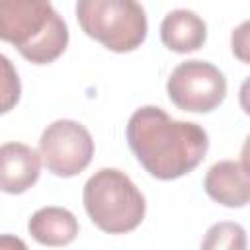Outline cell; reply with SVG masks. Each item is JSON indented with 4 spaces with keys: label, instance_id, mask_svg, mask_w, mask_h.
Returning <instances> with one entry per match:
<instances>
[{
    "label": "cell",
    "instance_id": "ba28073f",
    "mask_svg": "<svg viewBox=\"0 0 250 250\" xmlns=\"http://www.w3.org/2000/svg\"><path fill=\"white\" fill-rule=\"evenodd\" d=\"M41 174V156L23 143H6L0 146V191L23 193Z\"/></svg>",
    "mask_w": 250,
    "mask_h": 250
},
{
    "label": "cell",
    "instance_id": "7c38bea8",
    "mask_svg": "<svg viewBox=\"0 0 250 250\" xmlns=\"http://www.w3.org/2000/svg\"><path fill=\"white\" fill-rule=\"evenodd\" d=\"M21 84L14 62L0 53V115L8 113L20 102Z\"/></svg>",
    "mask_w": 250,
    "mask_h": 250
},
{
    "label": "cell",
    "instance_id": "52a82bcc",
    "mask_svg": "<svg viewBox=\"0 0 250 250\" xmlns=\"http://www.w3.org/2000/svg\"><path fill=\"white\" fill-rule=\"evenodd\" d=\"M207 195L225 207H244L250 199V178L244 162H215L203 180Z\"/></svg>",
    "mask_w": 250,
    "mask_h": 250
},
{
    "label": "cell",
    "instance_id": "8992f818",
    "mask_svg": "<svg viewBox=\"0 0 250 250\" xmlns=\"http://www.w3.org/2000/svg\"><path fill=\"white\" fill-rule=\"evenodd\" d=\"M39 156L47 170L61 178L80 174L94 156L90 131L72 119H57L41 133Z\"/></svg>",
    "mask_w": 250,
    "mask_h": 250
},
{
    "label": "cell",
    "instance_id": "30bf717a",
    "mask_svg": "<svg viewBox=\"0 0 250 250\" xmlns=\"http://www.w3.org/2000/svg\"><path fill=\"white\" fill-rule=\"evenodd\" d=\"M29 234L45 246H66L78 234L76 217L64 207H41L37 209L29 223Z\"/></svg>",
    "mask_w": 250,
    "mask_h": 250
},
{
    "label": "cell",
    "instance_id": "9c48e42d",
    "mask_svg": "<svg viewBox=\"0 0 250 250\" xmlns=\"http://www.w3.org/2000/svg\"><path fill=\"white\" fill-rule=\"evenodd\" d=\"M160 39L170 51L191 53L203 47L207 39V25L191 10H172L160 23Z\"/></svg>",
    "mask_w": 250,
    "mask_h": 250
},
{
    "label": "cell",
    "instance_id": "6da1fadb",
    "mask_svg": "<svg viewBox=\"0 0 250 250\" xmlns=\"http://www.w3.org/2000/svg\"><path fill=\"white\" fill-rule=\"evenodd\" d=\"M127 143L141 166L158 180L189 174L209 148V137L201 125L172 119L156 105H143L129 117Z\"/></svg>",
    "mask_w": 250,
    "mask_h": 250
},
{
    "label": "cell",
    "instance_id": "7a4b0ae2",
    "mask_svg": "<svg viewBox=\"0 0 250 250\" xmlns=\"http://www.w3.org/2000/svg\"><path fill=\"white\" fill-rule=\"evenodd\" d=\"M0 39L29 62L47 64L64 53L68 27L51 2L0 0Z\"/></svg>",
    "mask_w": 250,
    "mask_h": 250
},
{
    "label": "cell",
    "instance_id": "8fae6325",
    "mask_svg": "<svg viewBox=\"0 0 250 250\" xmlns=\"http://www.w3.org/2000/svg\"><path fill=\"white\" fill-rule=\"evenodd\" d=\"M201 250H246V230L232 221H221L207 229Z\"/></svg>",
    "mask_w": 250,
    "mask_h": 250
},
{
    "label": "cell",
    "instance_id": "5bb4252c",
    "mask_svg": "<svg viewBox=\"0 0 250 250\" xmlns=\"http://www.w3.org/2000/svg\"><path fill=\"white\" fill-rule=\"evenodd\" d=\"M0 250H27V244L16 234H0Z\"/></svg>",
    "mask_w": 250,
    "mask_h": 250
},
{
    "label": "cell",
    "instance_id": "4fadbf2b",
    "mask_svg": "<svg viewBox=\"0 0 250 250\" xmlns=\"http://www.w3.org/2000/svg\"><path fill=\"white\" fill-rule=\"evenodd\" d=\"M246 27H248V21H244L236 31H232V53H236V57L244 62H248V55H246V49H248V39H246Z\"/></svg>",
    "mask_w": 250,
    "mask_h": 250
},
{
    "label": "cell",
    "instance_id": "5b68a950",
    "mask_svg": "<svg viewBox=\"0 0 250 250\" xmlns=\"http://www.w3.org/2000/svg\"><path fill=\"white\" fill-rule=\"evenodd\" d=\"M166 92L176 107L191 113H207L223 104L227 80L215 64L193 59L180 62L172 70Z\"/></svg>",
    "mask_w": 250,
    "mask_h": 250
},
{
    "label": "cell",
    "instance_id": "3957f363",
    "mask_svg": "<svg viewBox=\"0 0 250 250\" xmlns=\"http://www.w3.org/2000/svg\"><path fill=\"white\" fill-rule=\"evenodd\" d=\"M82 201L92 223L109 234H123L137 229L146 211L143 193L117 168L94 172L84 184Z\"/></svg>",
    "mask_w": 250,
    "mask_h": 250
},
{
    "label": "cell",
    "instance_id": "277c9868",
    "mask_svg": "<svg viewBox=\"0 0 250 250\" xmlns=\"http://www.w3.org/2000/svg\"><path fill=\"white\" fill-rule=\"evenodd\" d=\"M76 18L88 37L115 53L135 51L146 37L145 8L135 0H78Z\"/></svg>",
    "mask_w": 250,
    "mask_h": 250
}]
</instances>
